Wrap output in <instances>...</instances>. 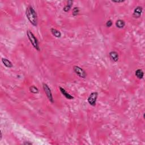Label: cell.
<instances>
[{
  "mask_svg": "<svg viewBox=\"0 0 145 145\" xmlns=\"http://www.w3.org/2000/svg\"><path fill=\"white\" fill-rule=\"evenodd\" d=\"M30 91L31 93H35V94H36V93H38L39 92V89H38L35 86H31L30 87Z\"/></svg>",
  "mask_w": 145,
  "mask_h": 145,
  "instance_id": "cell-14",
  "label": "cell"
},
{
  "mask_svg": "<svg viewBox=\"0 0 145 145\" xmlns=\"http://www.w3.org/2000/svg\"><path fill=\"white\" fill-rule=\"evenodd\" d=\"M79 8L78 7H74L72 11V15L73 16H77L79 13Z\"/></svg>",
  "mask_w": 145,
  "mask_h": 145,
  "instance_id": "cell-15",
  "label": "cell"
},
{
  "mask_svg": "<svg viewBox=\"0 0 145 145\" xmlns=\"http://www.w3.org/2000/svg\"><path fill=\"white\" fill-rule=\"evenodd\" d=\"M24 145H32V143L29 142H26L24 143Z\"/></svg>",
  "mask_w": 145,
  "mask_h": 145,
  "instance_id": "cell-18",
  "label": "cell"
},
{
  "mask_svg": "<svg viewBox=\"0 0 145 145\" xmlns=\"http://www.w3.org/2000/svg\"><path fill=\"white\" fill-rule=\"evenodd\" d=\"M27 35L29 39L30 43L32 44V46L34 47L36 51H40V48L39 42L37 39V38L36 37V36L34 35V34L30 31V30H27Z\"/></svg>",
  "mask_w": 145,
  "mask_h": 145,
  "instance_id": "cell-2",
  "label": "cell"
},
{
  "mask_svg": "<svg viewBox=\"0 0 145 145\" xmlns=\"http://www.w3.org/2000/svg\"><path fill=\"white\" fill-rule=\"evenodd\" d=\"M98 97V92H93L89 95L88 99H87V102L91 106L95 107L96 104L97 99Z\"/></svg>",
  "mask_w": 145,
  "mask_h": 145,
  "instance_id": "cell-4",
  "label": "cell"
},
{
  "mask_svg": "<svg viewBox=\"0 0 145 145\" xmlns=\"http://www.w3.org/2000/svg\"><path fill=\"white\" fill-rule=\"evenodd\" d=\"M143 11V7L141 6H138L136 7L134 10L133 13V17H134V18H139L141 17V15H142Z\"/></svg>",
  "mask_w": 145,
  "mask_h": 145,
  "instance_id": "cell-6",
  "label": "cell"
},
{
  "mask_svg": "<svg viewBox=\"0 0 145 145\" xmlns=\"http://www.w3.org/2000/svg\"><path fill=\"white\" fill-rule=\"evenodd\" d=\"M73 70L75 72V73L77 74L78 76H79L80 78H86L87 77V74L85 70H84L82 68L78 66H74L73 67Z\"/></svg>",
  "mask_w": 145,
  "mask_h": 145,
  "instance_id": "cell-5",
  "label": "cell"
},
{
  "mask_svg": "<svg viewBox=\"0 0 145 145\" xmlns=\"http://www.w3.org/2000/svg\"><path fill=\"white\" fill-rule=\"evenodd\" d=\"M59 89H60V91L61 93L66 99H68V100H72V99H74V97L72 96V95H70V93H69L64 88H62V87H60V88Z\"/></svg>",
  "mask_w": 145,
  "mask_h": 145,
  "instance_id": "cell-8",
  "label": "cell"
},
{
  "mask_svg": "<svg viewBox=\"0 0 145 145\" xmlns=\"http://www.w3.org/2000/svg\"><path fill=\"white\" fill-rule=\"evenodd\" d=\"M115 25L116 26V27L120 28V29H122V28H123L125 27V22L124 20L122 19H118L116 20V22L115 23Z\"/></svg>",
  "mask_w": 145,
  "mask_h": 145,
  "instance_id": "cell-10",
  "label": "cell"
},
{
  "mask_svg": "<svg viewBox=\"0 0 145 145\" xmlns=\"http://www.w3.org/2000/svg\"><path fill=\"white\" fill-rule=\"evenodd\" d=\"M112 2L113 3H122V2H125V0H112Z\"/></svg>",
  "mask_w": 145,
  "mask_h": 145,
  "instance_id": "cell-17",
  "label": "cell"
},
{
  "mask_svg": "<svg viewBox=\"0 0 145 145\" xmlns=\"http://www.w3.org/2000/svg\"><path fill=\"white\" fill-rule=\"evenodd\" d=\"M109 57L110 60L114 62L118 61L119 59V55L116 51H111L109 54Z\"/></svg>",
  "mask_w": 145,
  "mask_h": 145,
  "instance_id": "cell-7",
  "label": "cell"
},
{
  "mask_svg": "<svg viewBox=\"0 0 145 145\" xmlns=\"http://www.w3.org/2000/svg\"><path fill=\"white\" fill-rule=\"evenodd\" d=\"M2 62L3 63V64L4 65V66L7 68H13V65L10 61H9L8 59L6 58H2Z\"/></svg>",
  "mask_w": 145,
  "mask_h": 145,
  "instance_id": "cell-9",
  "label": "cell"
},
{
  "mask_svg": "<svg viewBox=\"0 0 145 145\" xmlns=\"http://www.w3.org/2000/svg\"><path fill=\"white\" fill-rule=\"evenodd\" d=\"M51 32L52 33V35L57 38H60L61 37V33L60 31L57 30V29L54 28H51Z\"/></svg>",
  "mask_w": 145,
  "mask_h": 145,
  "instance_id": "cell-12",
  "label": "cell"
},
{
  "mask_svg": "<svg viewBox=\"0 0 145 145\" xmlns=\"http://www.w3.org/2000/svg\"><path fill=\"white\" fill-rule=\"evenodd\" d=\"M72 4H73V1H71V0L68 1L67 2L66 5L65 6L64 8H63V10H64L65 12H68V11H69L72 8Z\"/></svg>",
  "mask_w": 145,
  "mask_h": 145,
  "instance_id": "cell-11",
  "label": "cell"
},
{
  "mask_svg": "<svg viewBox=\"0 0 145 145\" xmlns=\"http://www.w3.org/2000/svg\"><path fill=\"white\" fill-rule=\"evenodd\" d=\"M43 88L44 90V91L45 95H46V96L47 97V98L48 99V100H49V102L52 103H54V99H53L52 93L51 92V89L49 88V86L48 85L47 83H43Z\"/></svg>",
  "mask_w": 145,
  "mask_h": 145,
  "instance_id": "cell-3",
  "label": "cell"
},
{
  "mask_svg": "<svg viewBox=\"0 0 145 145\" xmlns=\"http://www.w3.org/2000/svg\"><path fill=\"white\" fill-rule=\"evenodd\" d=\"M2 132H1V139L0 140H2Z\"/></svg>",
  "mask_w": 145,
  "mask_h": 145,
  "instance_id": "cell-19",
  "label": "cell"
},
{
  "mask_svg": "<svg viewBox=\"0 0 145 145\" xmlns=\"http://www.w3.org/2000/svg\"><path fill=\"white\" fill-rule=\"evenodd\" d=\"M26 15L32 25L35 27L37 26V15L32 6L29 5L27 7L26 11Z\"/></svg>",
  "mask_w": 145,
  "mask_h": 145,
  "instance_id": "cell-1",
  "label": "cell"
},
{
  "mask_svg": "<svg viewBox=\"0 0 145 145\" xmlns=\"http://www.w3.org/2000/svg\"><path fill=\"white\" fill-rule=\"evenodd\" d=\"M112 25H113V22L111 20H108L107 22H106V26L107 27H108L109 28L111 27Z\"/></svg>",
  "mask_w": 145,
  "mask_h": 145,
  "instance_id": "cell-16",
  "label": "cell"
},
{
  "mask_svg": "<svg viewBox=\"0 0 145 145\" xmlns=\"http://www.w3.org/2000/svg\"><path fill=\"white\" fill-rule=\"evenodd\" d=\"M135 75L136 76V77L137 78H138V79H142V78H144V72L142 69H137L136 71L135 72Z\"/></svg>",
  "mask_w": 145,
  "mask_h": 145,
  "instance_id": "cell-13",
  "label": "cell"
}]
</instances>
